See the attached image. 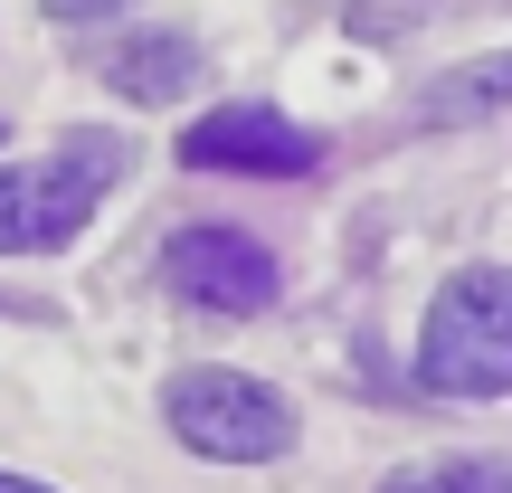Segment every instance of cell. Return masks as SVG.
Segmentation results:
<instances>
[{
	"instance_id": "cell-1",
	"label": "cell",
	"mask_w": 512,
	"mask_h": 493,
	"mask_svg": "<svg viewBox=\"0 0 512 493\" xmlns=\"http://www.w3.org/2000/svg\"><path fill=\"white\" fill-rule=\"evenodd\" d=\"M124 133H67L38 162H0V256H57L86 238L105 190L124 181Z\"/></svg>"
},
{
	"instance_id": "cell-2",
	"label": "cell",
	"mask_w": 512,
	"mask_h": 493,
	"mask_svg": "<svg viewBox=\"0 0 512 493\" xmlns=\"http://www.w3.org/2000/svg\"><path fill=\"white\" fill-rule=\"evenodd\" d=\"M427 399H512V266H456L418 332Z\"/></svg>"
},
{
	"instance_id": "cell-3",
	"label": "cell",
	"mask_w": 512,
	"mask_h": 493,
	"mask_svg": "<svg viewBox=\"0 0 512 493\" xmlns=\"http://www.w3.org/2000/svg\"><path fill=\"white\" fill-rule=\"evenodd\" d=\"M162 418H171V437H181L190 456H209V465H275L294 446V408L275 399L256 370H219V361L171 370Z\"/></svg>"
},
{
	"instance_id": "cell-4",
	"label": "cell",
	"mask_w": 512,
	"mask_h": 493,
	"mask_svg": "<svg viewBox=\"0 0 512 493\" xmlns=\"http://www.w3.org/2000/svg\"><path fill=\"white\" fill-rule=\"evenodd\" d=\"M162 285L181 294L190 313H209V323H256V313H275V294H285V266H275V247L256 238V228L190 219V228L162 238Z\"/></svg>"
},
{
	"instance_id": "cell-5",
	"label": "cell",
	"mask_w": 512,
	"mask_h": 493,
	"mask_svg": "<svg viewBox=\"0 0 512 493\" xmlns=\"http://www.w3.org/2000/svg\"><path fill=\"white\" fill-rule=\"evenodd\" d=\"M181 171H238V181H313V171H323V133L247 95V105H219V114H200V124H181Z\"/></svg>"
},
{
	"instance_id": "cell-6",
	"label": "cell",
	"mask_w": 512,
	"mask_h": 493,
	"mask_svg": "<svg viewBox=\"0 0 512 493\" xmlns=\"http://www.w3.org/2000/svg\"><path fill=\"white\" fill-rule=\"evenodd\" d=\"M105 86L124 95V105H171V95L200 86V38L181 29H133L105 48Z\"/></svg>"
},
{
	"instance_id": "cell-7",
	"label": "cell",
	"mask_w": 512,
	"mask_h": 493,
	"mask_svg": "<svg viewBox=\"0 0 512 493\" xmlns=\"http://www.w3.org/2000/svg\"><path fill=\"white\" fill-rule=\"evenodd\" d=\"M494 114H512V48L494 57H465V67H446L437 86L418 95V124H494Z\"/></svg>"
},
{
	"instance_id": "cell-8",
	"label": "cell",
	"mask_w": 512,
	"mask_h": 493,
	"mask_svg": "<svg viewBox=\"0 0 512 493\" xmlns=\"http://www.w3.org/2000/svg\"><path fill=\"white\" fill-rule=\"evenodd\" d=\"M380 493H512V456H427L399 465Z\"/></svg>"
},
{
	"instance_id": "cell-9",
	"label": "cell",
	"mask_w": 512,
	"mask_h": 493,
	"mask_svg": "<svg viewBox=\"0 0 512 493\" xmlns=\"http://www.w3.org/2000/svg\"><path fill=\"white\" fill-rule=\"evenodd\" d=\"M38 10H48L57 29H95V19H114V10H143V0H38Z\"/></svg>"
},
{
	"instance_id": "cell-10",
	"label": "cell",
	"mask_w": 512,
	"mask_h": 493,
	"mask_svg": "<svg viewBox=\"0 0 512 493\" xmlns=\"http://www.w3.org/2000/svg\"><path fill=\"white\" fill-rule=\"evenodd\" d=\"M0 493H57V484H29V475H0Z\"/></svg>"
},
{
	"instance_id": "cell-11",
	"label": "cell",
	"mask_w": 512,
	"mask_h": 493,
	"mask_svg": "<svg viewBox=\"0 0 512 493\" xmlns=\"http://www.w3.org/2000/svg\"><path fill=\"white\" fill-rule=\"evenodd\" d=\"M0 133H10V114H0Z\"/></svg>"
}]
</instances>
